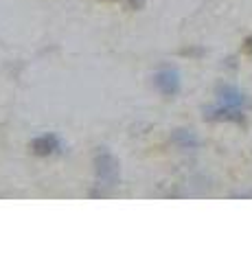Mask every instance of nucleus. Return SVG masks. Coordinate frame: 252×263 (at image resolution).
<instances>
[{
  "label": "nucleus",
  "instance_id": "0eeeda50",
  "mask_svg": "<svg viewBox=\"0 0 252 263\" xmlns=\"http://www.w3.org/2000/svg\"><path fill=\"white\" fill-rule=\"evenodd\" d=\"M128 5L132 9H143L145 7V0H128Z\"/></svg>",
  "mask_w": 252,
  "mask_h": 263
},
{
  "label": "nucleus",
  "instance_id": "6e6552de",
  "mask_svg": "<svg viewBox=\"0 0 252 263\" xmlns=\"http://www.w3.org/2000/svg\"><path fill=\"white\" fill-rule=\"evenodd\" d=\"M202 53H204L202 49H184L182 55H202Z\"/></svg>",
  "mask_w": 252,
  "mask_h": 263
},
{
  "label": "nucleus",
  "instance_id": "1a4fd4ad",
  "mask_svg": "<svg viewBox=\"0 0 252 263\" xmlns=\"http://www.w3.org/2000/svg\"><path fill=\"white\" fill-rule=\"evenodd\" d=\"M243 51L245 53H252V38H248V40L243 42Z\"/></svg>",
  "mask_w": 252,
  "mask_h": 263
},
{
  "label": "nucleus",
  "instance_id": "f03ea898",
  "mask_svg": "<svg viewBox=\"0 0 252 263\" xmlns=\"http://www.w3.org/2000/svg\"><path fill=\"white\" fill-rule=\"evenodd\" d=\"M154 86L158 88L165 97H176L180 92V75L176 68H163L154 75Z\"/></svg>",
  "mask_w": 252,
  "mask_h": 263
},
{
  "label": "nucleus",
  "instance_id": "39448f33",
  "mask_svg": "<svg viewBox=\"0 0 252 263\" xmlns=\"http://www.w3.org/2000/svg\"><path fill=\"white\" fill-rule=\"evenodd\" d=\"M217 97L221 99V103L226 105H232V107H241L248 103V97L239 90L237 86H230V83H221V86H217Z\"/></svg>",
  "mask_w": 252,
  "mask_h": 263
},
{
  "label": "nucleus",
  "instance_id": "f257e3e1",
  "mask_svg": "<svg viewBox=\"0 0 252 263\" xmlns=\"http://www.w3.org/2000/svg\"><path fill=\"white\" fill-rule=\"evenodd\" d=\"M94 173H97L99 187L114 189L118 184V178H121V165L107 149H99L94 154Z\"/></svg>",
  "mask_w": 252,
  "mask_h": 263
},
{
  "label": "nucleus",
  "instance_id": "20e7f679",
  "mask_svg": "<svg viewBox=\"0 0 252 263\" xmlns=\"http://www.w3.org/2000/svg\"><path fill=\"white\" fill-rule=\"evenodd\" d=\"M59 149H62V141L55 134H44L31 141V152L35 156H51V154L59 152Z\"/></svg>",
  "mask_w": 252,
  "mask_h": 263
},
{
  "label": "nucleus",
  "instance_id": "423d86ee",
  "mask_svg": "<svg viewBox=\"0 0 252 263\" xmlns=\"http://www.w3.org/2000/svg\"><path fill=\"white\" fill-rule=\"evenodd\" d=\"M171 139L180 149H197L200 147V139H197L191 129H184V127H178L176 132H173Z\"/></svg>",
  "mask_w": 252,
  "mask_h": 263
},
{
  "label": "nucleus",
  "instance_id": "7ed1b4c3",
  "mask_svg": "<svg viewBox=\"0 0 252 263\" xmlns=\"http://www.w3.org/2000/svg\"><path fill=\"white\" fill-rule=\"evenodd\" d=\"M204 118L206 121H228V123H243L245 114L241 112V107H232V105H217V107H206L204 110Z\"/></svg>",
  "mask_w": 252,
  "mask_h": 263
}]
</instances>
